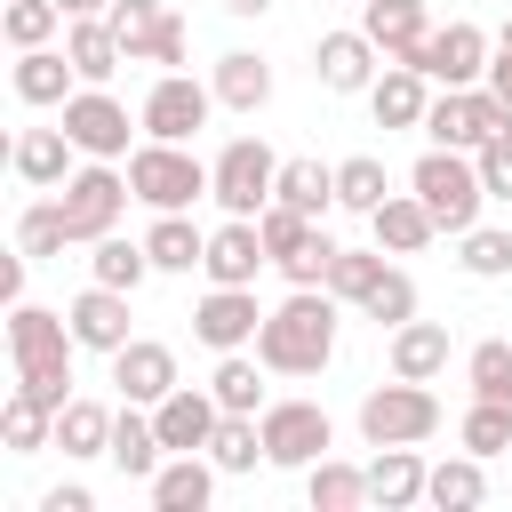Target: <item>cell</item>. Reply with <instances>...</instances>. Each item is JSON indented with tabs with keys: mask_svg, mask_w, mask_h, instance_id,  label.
I'll list each match as a JSON object with an SVG mask.
<instances>
[{
	"mask_svg": "<svg viewBox=\"0 0 512 512\" xmlns=\"http://www.w3.org/2000/svg\"><path fill=\"white\" fill-rule=\"evenodd\" d=\"M256 360L272 376H320L336 360V296L328 288H288L256 328Z\"/></svg>",
	"mask_w": 512,
	"mask_h": 512,
	"instance_id": "obj_1",
	"label": "cell"
},
{
	"mask_svg": "<svg viewBox=\"0 0 512 512\" xmlns=\"http://www.w3.org/2000/svg\"><path fill=\"white\" fill-rule=\"evenodd\" d=\"M72 320L48 312V304H8V360H16V392H32L40 408H64L72 400Z\"/></svg>",
	"mask_w": 512,
	"mask_h": 512,
	"instance_id": "obj_2",
	"label": "cell"
},
{
	"mask_svg": "<svg viewBox=\"0 0 512 512\" xmlns=\"http://www.w3.org/2000/svg\"><path fill=\"white\" fill-rule=\"evenodd\" d=\"M408 192L432 208V224L456 240V232H472L480 224V208H488V184H480V160L472 152H456V144H432L416 168H408Z\"/></svg>",
	"mask_w": 512,
	"mask_h": 512,
	"instance_id": "obj_3",
	"label": "cell"
},
{
	"mask_svg": "<svg viewBox=\"0 0 512 512\" xmlns=\"http://www.w3.org/2000/svg\"><path fill=\"white\" fill-rule=\"evenodd\" d=\"M128 184H136V200H144L152 216H168V208L208 200V192H216V168H200L192 144H160V136H144V144L128 152Z\"/></svg>",
	"mask_w": 512,
	"mask_h": 512,
	"instance_id": "obj_4",
	"label": "cell"
},
{
	"mask_svg": "<svg viewBox=\"0 0 512 512\" xmlns=\"http://www.w3.org/2000/svg\"><path fill=\"white\" fill-rule=\"evenodd\" d=\"M440 432V400H432V384H416V376H392V384H376L368 400H360V440L368 448H416V440H432Z\"/></svg>",
	"mask_w": 512,
	"mask_h": 512,
	"instance_id": "obj_5",
	"label": "cell"
},
{
	"mask_svg": "<svg viewBox=\"0 0 512 512\" xmlns=\"http://www.w3.org/2000/svg\"><path fill=\"white\" fill-rule=\"evenodd\" d=\"M256 232H264V248H272V264H280L288 288H328V256H336V240L320 232V216L272 200V208L256 216Z\"/></svg>",
	"mask_w": 512,
	"mask_h": 512,
	"instance_id": "obj_6",
	"label": "cell"
},
{
	"mask_svg": "<svg viewBox=\"0 0 512 512\" xmlns=\"http://www.w3.org/2000/svg\"><path fill=\"white\" fill-rule=\"evenodd\" d=\"M56 200H64V216H72V248H88V240H104V232L120 224V208L136 200V184H128V168H112V160H80V168L56 184Z\"/></svg>",
	"mask_w": 512,
	"mask_h": 512,
	"instance_id": "obj_7",
	"label": "cell"
},
{
	"mask_svg": "<svg viewBox=\"0 0 512 512\" xmlns=\"http://www.w3.org/2000/svg\"><path fill=\"white\" fill-rule=\"evenodd\" d=\"M424 136L432 144H456V152H480L496 136H512V104L480 80V88H440L432 112H424Z\"/></svg>",
	"mask_w": 512,
	"mask_h": 512,
	"instance_id": "obj_8",
	"label": "cell"
},
{
	"mask_svg": "<svg viewBox=\"0 0 512 512\" xmlns=\"http://www.w3.org/2000/svg\"><path fill=\"white\" fill-rule=\"evenodd\" d=\"M208 168H216V192H208V200H216L224 216H264V208H272V184H280V152H272L264 136H232V144H224Z\"/></svg>",
	"mask_w": 512,
	"mask_h": 512,
	"instance_id": "obj_9",
	"label": "cell"
},
{
	"mask_svg": "<svg viewBox=\"0 0 512 512\" xmlns=\"http://www.w3.org/2000/svg\"><path fill=\"white\" fill-rule=\"evenodd\" d=\"M256 424H264V464H280V472H312L336 448V424L320 400H264Z\"/></svg>",
	"mask_w": 512,
	"mask_h": 512,
	"instance_id": "obj_10",
	"label": "cell"
},
{
	"mask_svg": "<svg viewBox=\"0 0 512 512\" xmlns=\"http://www.w3.org/2000/svg\"><path fill=\"white\" fill-rule=\"evenodd\" d=\"M104 16H112V32H120L128 64H160V72H184V56H192V32H184V16H176L168 0H112Z\"/></svg>",
	"mask_w": 512,
	"mask_h": 512,
	"instance_id": "obj_11",
	"label": "cell"
},
{
	"mask_svg": "<svg viewBox=\"0 0 512 512\" xmlns=\"http://www.w3.org/2000/svg\"><path fill=\"white\" fill-rule=\"evenodd\" d=\"M208 112H216V88H208V80H192V72H160V80L144 88V104H136V128L160 136V144H192V136L208 128Z\"/></svg>",
	"mask_w": 512,
	"mask_h": 512,
	"instance_id": "obj_12",
	"label": "cell"
},
{
	"mask_svg": "<svg viewBox=\"0 0 512 512\" xmlns=\"http://www.w3.org/2000/svg\"><path fill=\"white\" fill-rule=\"evenodd\" d=\"M488 56H496V40L456 16V24H432L408 64H416L424 80H440V88H480V80H488Z\"/></svg>",
	"mask_w": 512,
	"mask_h": 512,
	"instance_id": "obj_13",
	"label": "cell"
},
{
	"mask_svg": "<svg viewBox=\"0 0 512 512\" xmlns=\"http://www.w3.org/2000/svg\"><path fill=\"white\" fill-rule=\"evenodd\" d=\"M56 112H64V136L80 144V160H128V104L112 88H88L80 80Z\"/></svg>",
	"mask_w": 512,
	"mask_h": 512,
	"instance_id": "obj_14",
	"label": "cell"
},
{
	"mask_svg": "<svg viewBox=\"0 0 512 512\" xmlns=\"http://www.w3.org/2000/svg\"><path fill=\"white\" fill-rule=\"evenodd\" d=\"M376 64H392L360 24L352 32H320V48H312V72H320V88L328 96H368L376 88Z\"/></svg>",
	"mask_w": 512,
	"mask_h": 512,
	"instance_id": "obj_15",
	"label": "cell"
},
{
	"mask_svg": "<svg viewBox=\"0 0 512 512\" xmlns=\"http://www.w3.org/2000/svg\"><path fill=\"white\" fill-rule=\"evenodd\" d=\"M256 328H264L256 288H216V280H208V296L192 304V336H200L208 352H248V344H256Z\"/></svg>",
	"mask_w": 512,
	"mask_h": 512,
	"instance_id": "obj_16",
	"label": "cell"
},
{
	"mask_svg": "<svg viewBox=\"0 0 512 512\" xmlns=\"http://www.w3.org/2000/svg\"><path fill=\"white\" fill-rule=\"evenodd\" d=\"M272 264V248H264V232H256V216H224L216 232H208V280L216 288H256V272Z\"/></svg>",
	"mask_w": 512,
	"mask_h": 512,
	"instance_id": "obj_17",
	"label": "cell"
},
{
	"mask_svg": "<svg viewBox=\"0 0 512 512\" xmlns=\"http://www.w3.org/2000/svg\"><path fill=\"white\" fill-rule=\"evenodd\" d=\"M64 320H72V336H80V352H120L128 344V288H104V280H88L72 304H64Z\"/></svg>",
	"mask_w": 512,
	"mask_h": 512,
	"instance_id": "obj_18",
	"label": "cell"
},
{
	"mask_svg": "<svg viewBox=\"0 0 512 512\" xmlns=\"http://www.w3.org/2000/svg\"><path fill=\"white\" fill-rule=\"evenodd\" d=\"M112 384H120V400H136V408H160V400L176 392V352L152 344V336H128V344L112 352Z\"/></svg>",
	"mask_w": 512,
	"mask_h": 512,
	"instance_id": "obj_19",
	"label": "cell"
},
{
	"mask_svg": "<svg viewBox=\"0 0 512 512\" xmlns=\"http://www.w3.org/2000/svg\"><path fill=\"white\" fill-rule=\"evenodd\" d=\"M152 424H160L168 456H192V448H208V432L224 424V400H216L208 384H176V392L152 408Z\"/></svg>",
	"mask_w": 512,
	"mask_h": 512,
	"instance_id": "obj_20",
	"label": "cell"
},
{
	"mask_svg": "<svg viewBox=\"0 0 512 512\" xmlns=\"http://www.w3.org/2000/svg\"><path fill=\"white\" fill-rule=\"evenodd\" d=\"M112 464H120V480H152L160 464H168V440H160V424H152V408H136V400H120L112 408V448H104Z\"/></svg>",
	"mask_w": 512,
	"mask_h": 512,
	"instance_id": "obj_21",
	"label": "cell"
},
{
	"mask_svg": "<svg viewBox=\"0 0 512 512\" xmlns=\"http://www.w3.org/2000/svg\"><path fill=\"white\" fill-rule=\"evenodd\" d=\"M144 496H152V512H208V496H216V456H208V448L168 456V464L144 480Z\"/></svg>",
	"mask_w": 512,
	"mask_h": 512,
	"instance_id": "obj_22",
	"label": "cell"
},
{
	"mask_svg": "<svg viewBox=\"0 0 512 512\" xmlns=\"http://www.w3.org/2000/svg\"><path fill=\"white\" fill-rule=\"evenodd\" d=\"M368 112H376V128H424V112H432V80H424L416 64H384L376 88H368Z\"/></svg>",
	"mask_w": 512,
	"mask_h": 512,
	"instance_id": "obj_23",
	"label": "cell"
},
{
	"mask_svg": "<svg viewBox=\"0 0 512 512\" xmlns=\"http://www.w3.org/2000/svg\"><path fill=\"white\" fill-rule=\"evenodd\" d=\"M72 152H80V144H72L64 120H56V128H24V136L8 144V168H16L32 192H56V184L72 176Z\"/></svg>",
	"mask_w": 512,
	"mask_h": 512,
	"instance_id": "obj_24",
	"label": "cell"
},
{
	"mask_svg": "<svg viewBox=\"0 0 512 512\" xmlns=\"http://www.w3.org/2000/svg\"><path fill=\"white\" fill-rule=\"evenodd\" d=\"M64 56H72V72H80L88 88H104V80L128 64V48H120L112 16H72V24H64Z\"/></svg>",
	"mask_w": 512,
	"mask_h": 512,
	"instance_id": "obj_25",
	"label": "cell"
},
{
	"mask_svg": "<svg viewBox=\"0 0 512 512\" xmlns=\"http://www.w3.org/2000/svg\"><path fill=\"white\" fill-rule=\"evenodd\" d=\"M16 104H32V112H48V104H64L72 88H80V72H72V56L64 48H16Z\"/></svg>",
	"mask_w": 512,
	"mask_h": 512,
	"instance_id": "obj_26",
	"label": "cell"
},
{
	"mask_svg": "<svg viewBox=\"0 0 512 512\" xmlns=\"http://www.w3.org/2000/svg\"><path fill=\"white\" fill-rule=\"evenodd\" d=\"M208 88H216L224 112H264V104H272V64H264L256 48H224L216 72H208Z\"/></svg>",
	"mask_w": 512,
	"mask_h": 512,
	"instance_id": "obj_27",
	"label": "cell"
},
{
	"mask_svg": "<svg viewBox=\"0 0 512 512\" xmlns=\"http://www.w3.org/2000/svg\"><path fill=\"white\" fill-rule=\"evenodd\" d=\"M368 232H376V248L384 256H416V248H432V208L416 200V192H384V208L368 216Z\"/></svg>",
	"mask_w": 512,
	"mask_h": 512,
	"instance_id": "obj_28",
	"label": "cell"
},
{
	"mask_svg": "<svg viewBox=\"0 0 512 512\" xmlns=\"http://www.w3.org/2000/svg\"><path fill=\"white\" fill-rule=\"evenodd\" d=\"M424 480H432V464H424L416 448H376V464H368V504L408 512V504H424Z\"/></svg>",
	"mask_w": 512,
	"mask_h": 512,
	"instance_id": "obj_29",
	"label": "cell"
},
{
	"mask_svg": "<svg viewBox=\"0 0 512 512\" xmlns=\"http://www.w3.org/2000/svg\"><path fill=\"white\" fill-rule=\"evenodd\" d=\"M360 32H368L392 64H408L432 24H424V0H360Z\"/></svg>",
	"mask_w": 512,
	"mask_h": 512,
	"instance_id": "obj_30",
	"label": "cell"
},
{
	"mask_svg": "<svg viewBox=\"0 0 512 512\" xmlns=\"http://www.w3.org/2000/svg\"><path fill=\"white\" fill-rule=\"evenodd\" d=\"M384 360H392V376L432 384V376L448 368V328H440V320H400V328H392V344H384Z\"/></svg>",
	"mask_w": 512,
	"mask_h": 512,
	"instance_id": "obj_31",
	"label": "cell"
},
{
	"mask_svg": "<svg viewBox=\"0 0 512 512\" xmlns=\"http://www.w3.org/2000/svg\"><path fill=\"white\" fill-rule=\"evenodd\" d=\"M144 248H152V272H200V264H208V232H200V224H192L184 208L152 216Z\"/></svg>",
	"mask_w": 512,
	"mask_h": 512,
	"instance_id": "obj_32",
	"label": "cell"
},
{
	"mask_svg": "<svg viewBox=\"0 0 512 512\" xmlns=\"http://www.w3.org/2000/svg\"><path fill=\"white\" fill-rule=\"evenodd\" d=\"M264 360H256V344L248 352H216V376H208V392L224 400V416H264Z\"/></svg>",
	"mask_w": 512,
	"mask_h": 512,
	"instance_id": "obj_33",
	"label": "cell"
},
{
	"mask_svg": "<svg viewBox=\"0 0 512 512\" xmlns=\"http://www.w3.org/2000/svg\"><path fill=\"white\" fill-rule=\"evenodd\" d=\"M272 200H288V208H304V216H328V208H336V168L312 160V152H296V160H280Z\"/></svg>",
	"mask_w": 512,
	"mask_h": 512,
	"instance_id": "obj_34",
	"label": "cell"
},
{
	"mask_svg": "<svg viewBox=\"0 0 512 512\" xmlns=\"http://www.w3.org/2000/svg\"><path fill=\"white\" fill-rule=\"evenodd\" d=\"M88 280H104V288H144L152 280V248L144 240H120V232H104V240H88Z\"/></svg>",
	"mask_w": 512,
	"mask_h": 512,
	"instance_id": "obj_35",
	"label": "cell"
},
{
	"mask_svg": "<svg viewBox=\"0 0 512 512\" xmlns=\"http://www.w3.org/2000/svg\"><path fill=\"white\" fill-rule=\"evenodd\" d=\"M488 456H448V464H432V480H424V504H440V512H472V504H488V472H480Z\"/></svg>",
	"mask_w": 512,
	"mask_h": 512,
	"instance_id": "obj_36",
	"label": "cell"
},
{
	"mask_svg": "<svg viewBox=\"0 0 512 512\" xmlns=\"http://www.w3.org/2000/svg\"><path fill=\"white\" fill-rule=\"evenodd\" d=\"M304 496H312V512H360V504H368V472L344 464V456H320V464L304 472Z\"/></svg>",
	"mask_w": 512,
	"mask_h": 512,
	"instance_id": "obj_37",
	"label": "cell"
},
{
	"mask_svg": "<svg viewBox=\"0 0 512 512\" xmlns=\"http://www.w3.org/2000/svg\"><path fill=\"white\" fill-rule=\"evenodd\" d=\"M0 440H8V456H40V448H56V408H40L32 392H8V408H0Z\"/></svg>",
	"mask_w": 512,
	"mask_h": 512,
	"instance_id": "obj_38",
	"label": "cell"
},
{
	"mask_svg": "<svg viewBox=\"0 0 512 512\" xmlns=\"http://www.w3.org/2000/svg\"><path fill=\"white\" fill-rule=\"evenodd\" d=\"M384 192H392V176H384V160H376V152H352V160H336V208H352V216H376V208H384Z\"/></svg>",
	"mask_w": 512,
	"mask_h": 512,
	"instance_id": "obj_39",
	"label": "cell"
},
{
	"mask_svg": "<svg viewBox=\"0 0 512 512\" xmlns=\"http://www.w3.org/2000/svg\"><path fill=\"white\" fill-rule=\"evenodd\" d=\"M16 248H24L32 264L64 256V248H72V216H64V200H32V208L16 216Z\"/></svg>",
	"mask_w": 512,
	"mask_h": 512,
	"instance_id": "obj_40",
	"label": "cell"
},
{
	"mask_svg": "<svg viewBox=\"0 0 512 512\" xmlns=\"http://www.w3.org/2000/svg\"><path fill=\"white\" fill-rule=\"evenodd\" d=\"M56 448H64V456H104V448H112V408L64 400V408H56Z\"/></svg>",
	"mask_w": 512,
	"mask_h": 512,
	"instance_id": "obj_41",
	"label": "cell"
},
{
	"mask_svg": "<svg viewBox=\"0 0 512 512\" xmlns=\"http://www.w3.org/2000/svg\"><path fill=\"white\" fill-rule=\"evenodd\" d=\"M464 384H472V400L512 408V344H504V336H480V344L464 352Z\"/></svg>",
	"mask_w": 512,
	"mask_h": 512,
	"instance_id": "obj_42",
	"label": "cell"
},
{
	"mask_svg": "<svg viewBox=\"0 0 512 512\" xmlns=\"http://www.w3.org/2000/svg\"><path fill=\"white\" fill-rule=\"evenodd\" d=\"M208 456H216V472H256L264 464V424L256 416H224L208 432Z\"/></svg>",
	"mask_w": 512,
	"mask_h": 512,
	"instance_id": "obj_43",
	"label": "cell"
},
{
	"mask_svg": "<svg viewBox=\"0 0 512 512\" xmlns=\"http://www.w3.org/2000/svg\"><path fill=\"white\" fill-rule=\"evenodd\" d=\"M376 280H384V248H336L328 256V296L336 304H360Z\"/></svg>",
	"mask_w": 512,
	"mask_h": 512,
	"instance_id": "obj_44",
	"label": "cell"
},
{
	"mask_svg": "<svg viewBox=\"0 0 512 512\" xmlns=\"http://www.w3.org/2000/svg\"><path fill=\"white\" fill-rule=\"evenodd\" d=\"M56 24H72L56 0H8V8H0V32H8V48H48V40H56Z\"/></svg>",
	"mask_w": 512,
	"mask_h": 512,
	"instance_id": "obj_45",
	"label": "cell"
},
{
	"mask_svg": "<svg viewBox=\"0 0 512 512\" xmlns=\"http://www.w3.org/2000/svg\"><path fill=\"white\" fill-rule=\"evenodd\" d=\"M360 312H368V320H376V328L392 336L400 320H416V280H408L400 264H384V280H376V288L360 296Z\"/></svg>",
	"mask_w": 512,
	"mask_h": 512,
	"instance_id": "obj_46",
	"label": "cell"
},
{
	"mask_svg": "<svg viewBox=\"0 0 512 512\" xmlns=\"http://www.w3.org/2000/svg\"><path fill=\"white\" fill-rule=\"evenodd\" d=\"M456 264L472 272V280H504L512 272V232H496V224H472V232H456Z\"/></svg>",
	"mask_w": 512,
	"mask_h": 512,
	"instance_id": "obj_47",
	"label": "cell"
},
{
	"mask_svg": "<svg viewBox=\"0 0 512 512\" xmlns=\"http://www.w3.org/2000/svg\"><path fill=\"white\" fill-rule=\"evenodd\" d=\"M456 440H464L472 456H504V448H512V408L472 400V408H464V424H456Z\"/></svg>",
	"mask_w": 512,
	"mask_h": 512,
	"instance_id": "obj_48",
	"label": "cell"
},
{
	"mask_svg": "<svg viewBox=\"0 0 512 512\" xmlns=\"http://www.w3.org/2000/svg\"><path fill=\"white\" fill-rule=\"evenodd\" d=\"M472 160H480V184H488V200H512V136H496V144H480Z\"/></svg>",
	"mask_w": 512,
	"mask_h": 512,
	"instance_id": "obj_49",
	"label": "cell"
},
{
	"mask_svg": "<svg viewBox=\"0 0 512 512\" xmlns=\"http://www.w3.org/2000/svg\"><path fill=\"white\" fill-rule=\"evenodd\" d=\"M488 88L512 104V16H504V32H496V56H488Z\"/></svg>",
	"mask_w": 512,
	"mask_h": 512,
	"instance_id": "obj_50",
	"label": "cell"
},
{
	"mask_svg": "<svg viewBox=\"0 0 512 512\" xmlns=\"http://www.w3.org/2000/svg\"><path fill=\"white\" fill-rule=\"evenodd\" d=\"M40 512H96V496L72 480V488H48V496H40Z\"/></svg>",
	"mask_w": 512,
	"mask_h": 512,
	"instance_id": "obj_51",
	"label": "cell"
},
{
	"mask_svg": "<svg viewBox=\"0 0 512 512\" xmlns=\"http://www.w3.org/2000/svg\"><path fill=\"white\" fill-rule=\"evenodd\" d=\"M24 272H32V256H24V248H16V256H8V264H0V296H8V304H24Z\"/></svg>",
	"mask_w": 512,
	"mask_h": 512,
	"instance_id": "obj_52",
	"label": "cell"
},
{
	"mask_svg": "<svg viewBox=\"0 0 512 512\" xmlns=\"http://www.w3.org/2000/svg\"><path fill=\"white\" fill-rule=\"evenodd\" d=\"M216 8H224V16H264L272 0H216Z\"/></svg>",
	"mask_w": 512,
	"mask_h": 512,
	"instance_id": "obj_53",
	"label": "cell"
},
{
	"mask_svg": "<svg viewBox=\"0 0 512 512\" xmlns=\"http://www.w3.org/2000/svg\"><path fill=\"white\" fill-rule=\"evenodd\" d=\"M56 8H64V16H104L112 0H56Z\"/></svg>",
	"mask_w": 512,
	"mask_h": 512,
	"instance_id": "obj_54",
	"label": "cell"
}]
</instances>
